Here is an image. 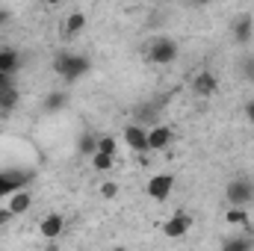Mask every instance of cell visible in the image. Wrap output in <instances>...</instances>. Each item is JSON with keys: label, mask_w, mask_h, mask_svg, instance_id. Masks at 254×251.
Listing matches in <instances>:
<instances>
[{"label": "cell", "mask_w": 254, "mask_h": 251, "mask_svg": "<svg viewBox=\"0 0 254 251\" xmlns=\"http://www.w3.org/2000/svg\"><path fill=\"white\" fill-rule=\"evenodd\" d=\"M89 68H92V63H89L86 57H80V54H60V57L54 60V71L63 77L65 83L80 80L83 74H89Z\"/></svg>", "instance_id": "cell-1"}, {"label": "cell", "mask_w": 254, "mask_h": 251, "mask_svg": "<svg viewBox=\"0 0 254 251\" xmlns=\"http://www.w3.org/2000/svg\"><path fill=\"white\" fill-rule=\"evenodd\" d=\"M151 3H154V0H151Z\"/></svg>", "instance_id": "cell-28"}, {"label": "cell", "mask_w": 254, "mask_h": 251, "mask_svg": "<svg viewBox=\"0 0 254 251\" xmlns=\"http://www.w3.org/2000/svg\"><path fill=\"white\" fill-rule=\"evenodd\" d=\"M178 54H181V48H178V42L175 39H169V36H157V39H151V45H148V63L151 65H172L178 60Z\"/></svg>", "instance_id": "cell-3"}, {"label": "cell", "mask_w": 254, "mask_h": 251, "mask_svg": "<svg viewBox=\"0 0 254 251\" xmlns=\"http://www.w3.org/2000/svg\"><path fill=\"white\" fill-rule=\"evenodd\" d=\"M252 36H254V15H249V12L237 15L234 24H231V39H234L237 45H249Z\"/></svg>", "instance_id": "cell-8"}, {"label": "cell", "mask_w": 254, "mask_h": 251, "mask_svg": "<svg viewBox=\"0 0 254 251\" xmlns=\"http://www.w3.org/2000/svg\"><path fill=\"white\" fill-rule=\"evenodd\" d=\"M18 101H21V95H18V89H15V86L0 89V113H12V110L18 107Z\"/></svg>", "instance_id": "cell-15"}, {"label": "cell", "mask_w": 254, "mask_h": 251, "mask_svg": "<svg viewBox=\"0 0 254 251\" xmlns=\"http://www.w3.org/2000/svg\"><path fill=\"white\" fill-rule=\"evenodd\" d=\"M6 86H15V83H12V74H3V71H0V89H6Z\"/></svg>", "instance_id": "cell-24"}, {"label": "cell", "mask_w": 254, "mask_h": 251, "mask_svg": "<svg viewBox=\"0 0 254 251\" xmlns=\"http://www.w3.org/2000/svg\"><path fill=\"white\" fill-rule=\"evenodd\" d=\"M6 21H9V15H6V12H0V30L6 27Z\"/></svg>", "instance_id": "cell-26"}, {"label": "cell", "mask_w": 254, "mask_h": 251, "mask_svg": "<svg viewBox=\"0 0 254 251\" xmlns=\"http://www.w3.org/2000/svg\"><path fill=\"white\" fill-rule=\"evenodd\" d=\"M77 151L83 157H92L98 151V136L95 133H80V142H77Z\"/></svg>", "instance_id": "cell-17"}, {"label": "cell", "mask_w": 254, "mask_h": 251, "mask_svg": "<svg viewBox=\"0 0 254 251\" xmlns=\"http://www.w3.org/2000/svg\"><path fill=\"white\" fill-rule=\"evenodd\" d=\"M98 151H101V154H110V157H116V151H119V142H116L113 136H98Z\"/></svg>", "instance_id": "cell-20"}, {"label": "cell", "mask_w": 254, "mask_h": 251, "mask_svg": "<svg viewBox=\"0 0 254 251\" xmlns=\"http://www.w3.org/2000/svg\"><path fill=\"white\" fill-rule=\"evenodd\" d=\"M175 139V130L169 125H154L148 130V151H166Z\"/></svg>", "instance_id": "cell-9"}, {"label": "cell", "mask_w": 254, "mask_h": 251, "mask_svg": "<svg viewBox=\"0 0 254 251\" xmlns=\"http://www.w3.org/2000/svg\"><path fill=\"white\" fill-rule=\"evenodd\" d=\"M216 89H219V77L210 68H201L192 74V92L198 98H210V95H216Z\"/></svg>", "instance_id": "cell-4"}, {"label": "cell", "mask_w": 254, "mask_h": 251, "mask_svg": "<svg viewBox=\"0 0 254 251\" xmlns=\"http://www.w3.org/2000/svg\"><path fill=\"white\" fill-rule=\"evenodd\" d=\"M65 104H68V95H65L63 89H54V92H48V98L42 101V110H45V113H63Z\"/></svg>", "instance_id": "cell-14"}, {"label": "cell", "mask_w": 254, "mask_h": 251, "mask_svg": "<svg viewBox=\"0 0 254 251\" xmlns=\"http://www.w3.org/2000/svg\"><path fill=\"white\" fill-rule=\"evenodd\" d=\"M89 160H92V169H95V172H110V169L116 166V157H110V154H101V151H95Z\"/></svg>", "instance_id": "cell-18"}, {"label": "cell", "mask_w": 254, "mask_h": 251, "mask_svg": "<svg viewBox=\"0 0 254 251\" xmlns=\"http://www.w3.org/2000/svg\"><path fill=\"white\" fill-rule=\"evenodd\" d=\"M225 201L231 207H249V204H254V181L246 178V175L231 178L225 184Z\"/></svg>", "instance_id": "cell-2"}, {"label": "cell", "mask_w": 254, "mask_h": 251, "mask_svg": "<svg viewBox=\"0 0 254 251\" xmlns=\"http://www.w3.org/2000/svg\"><path fill=\"white\" fill-rule=\"evenodd\" d=\"M225 222L228 225H249V207H231L228 204V213H225Z\"/></svg>", "instance_id": "cell-16"}, {"label": "cell", "mask_w": 254, "mask_h": 251, "mask_svg": "<svg viewBox=\"0 0 254 251\" xmlns=\"http://www.w3.org/2000/svg\"><path fill=\"white\" fill-rule=\"evenodd\" d=\"M243 77H246V80H252V83H254V57H249V60L243 63Z\"/></svg>", "instance_id": "cell-22"}, {"label": "cell", "mask_w": 254, "mask_h": 251, "mask_svg": "<svg viewBox=\"0 0 254 251\" xmlns=\"http://www.w3.org/2000/svg\"><path fill=\"white\" fill-rule=\"evenodd\" d=\"M63 231H65V216L63 213H48V216L39 222V234H42L45 240H57Z\"/></svg>", "instance_id": "cell-10"}, {"label": "cell", "mask_w": 254, "mask_h": 251, "mask_svg": "<svg viewBox=\"0 0 254 251\" xmlns=\"http://www.w3.org/2000/svg\"><path fill=\"white\" fill-rule=\"evenodd\" d=\"M246 119L254 125V101H249V104H246Z\"/></svg>", "instance_id": "cell-25"}, {"label": "cell", "mask_w": 254, "mask_h": 251, "mask_svg": "<svg viewBox=\"0 0 254 251\" xmlns=\"http://www.w3.org/2000/svg\"><path fill=\"white\" fill-rule=\"evenodd\" d=\"M45 3H48V6H57V3H60V0H45Z\"/></svg>", "instance_id": "cell-27"}, {"label": "cell", "mask_w": 254, "mask_h": 251, "mask_svg": "<svg viewBox=\"0 0 254 251\" xmlns=\"http://www.w3.org/2000/svg\"><path fill=\"white\" fill-rule=\"evenodd\" d=\"M252 246L254 243L249 240V237H234V240H225V243H222V249L225 251H249Z\"/></svg>", "instance_id": "cell-19"}, {"label": "cell", "mask_w": 254, "mask_h": 251, "mask_svg": "<svg viewBox=\"0 0 254 251\" xmlns=\"http://www.w3.org/2000/svg\"><path fill=\"white\" fill-rule=\"evenodd\" d=\"M172 189H175V175L160 172V175H154V178L148 181V198H154V201H169Z\"/></svg>", "instance_id": "cell-5"}, {"label": "cell", "mask_w": 254, "mask_h": 251, "mask_svg": "<svg viewBox=\"0 0 254 251\" xmlns=\"http://www.w3.org/2000/svg\"><path fill=\"white\" fill-rule=\"evenodd\" d=\"M160 228H163V234H166L169 240H181V237H187V234H190L192 216H190V213H175V216H169Z\"/></svg>", "instance_id": "cell-6"}, {"label": "cell", "mask_w": 254, "mask_h": 251, "mask_svg": "<svg viewBox=\"0 0 254 251\" xmlns=\"http://www.w3.org/2000/svg\"><path fill=\"white\" fill-rule=\"evenodd\" d=\"M122 139H125V145L130 151H136V154H148V127L142 125H127L122 130Z\"/></svg>", "instance_id": "cell-7"}, {"label": "cell", "mask_w": 254, "mask_h": 251, "mask_svg": "<svg viewBox=\"0 0 254 251\" xmlns=\"http://www.w3.org/2000/svg\"><path fill=\"white\" fill-rule=\"evenodd\" d=\"M86 30V12H80V9H74V12H68L63 21V36L65 39H74V36H80Z\"/></svg>", "instance_id": "cell-12"}, {"label": "cell", "mask_w": 254, "mask_h": 251, "mask_svg": "<svg viewBox=\"0 0 254 251\" xmlns=\"http://www.w3.org/2000/svg\"><path fill=\"white\" fill-rule=\"evenodd\" d=\"M101 195H104V198H116V195H119V187H116L113 181H104V184H101Z\"/></svg>", "instance_id": "cell-21"}, {"label": "cell", "mask_w": 254, "mask_h": 251, "mask_svg": "<svg viewBox=\"0 0 254 251\" xmlns=\"http://www.w3.org/2000/svg\"><path fill=\"white\" fill-rule=\"evenodd\" d=\"M6 207H9L12 216H24V213L33 207V195H30L27 189H15L12 195H6Z\"/></svg>", "instance_id": "cell-11"}, {"label": "cell", "mask_w": 254, "mask_h": 251, "mask_svg": "<svg viewBox=\"0 0 254 251\" xmlns=\"http://www.w3.org/2000/svg\"><path fill=\"white\" fill-rule=\"evenodd\" d=\"M0 71H3V74H12V77L21 71V54H18L15 48H9V45L0 48Z\"/></svg>", "instance_id": "cell-13"}, {"label": "cell", "mask_w": 254, "mask_h": 251, "mask_svg": "<svg viewBox=\"0 0 254 251\" xmlns=\"http://www.w3.org/2000/svg\"><path fill=\"white\" fill-rule=\"evenodd\" d=\"M6 195H12V187H9V181H6V175L0 172V201H3Z\"/></svg>", "instance_id": "cell-23"}]
</instances>
